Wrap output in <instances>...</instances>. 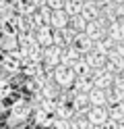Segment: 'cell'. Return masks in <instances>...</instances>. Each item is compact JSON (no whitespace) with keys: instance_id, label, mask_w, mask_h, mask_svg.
<instances>
[{"instance_id":"obj_1","label":"cell","mask_w":124,"mask_h":129,"mask_svg":"<svg viewBox=\"0 0 124 129\" xmlns=\"http://www.w3.org/2000/svg\"><path fill=\"white\" fill-rule=\"evenodd\" d=\"M21 67H23V58H21L19 50H13V52H4V54H2L0 69L6 71L8 75H17V73H21Z\"/></svg>"},{"instance_id":"obj_2","label":"cell","mask_w":124,"mask_h":129,"mask_svg":"<svg viewBox=\"0 0 124 129\" xmlns=\"http://www.w3.org/2000/svg\"><path fill=\"white\" fill-rule=\"evenodd\" d=\"M52 79H54V83L60 87V90H68V87H72V83H74V79H77V77H74L72 69L64 67V64H58V67H54Z\"/></svg>"},{"instance_id":"obj_3","label":"cell","mask_w":124,"mask_h":129,"mask_svg":"<svg viewBox=\"0 0 124 129\" xmlns=\"http://www.w3.org/2000/svg\"><path fill=\"white\" fill-rule=\"evenodd\" d=\"M31 115H33V110H31V106H29V100L19 98V100L11 106V117H15L17 121H21V123H25Z\"/></svg>"},{"instance_id":"obj_4","label":"cell","mask_w":124,"mask_h":129,"mask_svg":"<svg viewBox=\"0 0 124 129\" xmlns=\"http://www.w3.org/2000/svg\"><path fill=\"white\" fill-rule=\"evenodd\" d=\"M87 121H89V125L91 127H101L105 121H107V108L105 106H93V108H89V112H87Z\"/></svg>"},{"instance_id":"obj_5","label":"cell","mask_w":124,"mask_h":129,"mask_svg":"<svg viewBox=\"0 0 124 129\" xmlns=\"http://www.w3.org/2000/svg\"><path fill=\"white\" fill-rule=\"evenodd\" d=\"M41 64L46 69H54L60 64V48L56 46H48L44 48V58H41Z\"/></svg>"},{"instance_id":"obj_6","label":"cell","mask_w":124,"mask_h":129,"mask_svg":"<svg viewBox=\"0 0 124 129\" xmlns=\"http://www.w3.org/2000/svg\"><path fill=\"white\" fill-rule=\"evenodd\" d=\"M52 34H54V29L50 27V25H41V27H37L35 31H33V36H35V42H37L41 48L52 46Z\"/></svg>"},{"instance_id":"obj_7","label":"cell","mask_w":124,"mask_h":129,"mask_svg":"<svg viewBox=\"0 0 124 129\" xmlns=\"http://www.w3.org/2000/svg\"><path fill=\"white\" fill-rule=\"evenodd\" d=\"M70 46H72V48H74V50H77L81 56H85L87 52H91V50H93V42H91V40H89L85 34H77Z\"/></svg>"},{"instance_id":"obj_8","label":"cell","mask_w":124,"mask_h":129,"mask_svg":"<svg viewBox=\"0 0 124 129\" xmlns=\"http://www.w3.org/2000/svg\"><path fill=\"white\" fill-rule=\"evenodd\" d=\"M81 58H83V56L74 50L72 46H66V48L60 50V64H64V67H68V69H70L77 60H81Z\"/></svg>"},{"instance_id":"obj_9","label":"cell","mask_w":124,"mask_h":129,"mask_svg":"<svg viewBox=\"0 0 124 129\" xmlns=\"http://www.w3.org/2000/svg\"><path fill=\"white\" fill-rule=\"evenodd\" d=\"M83 60L91 67V71H95V69H103V64H105L107 58L103 54H99L97 50H91V52H87L85 56H83Z\"/></svg>"},{"instance_id":"obj_10","label":"cell","mask_w":124,"mask_h":129,"mask_svg":"<svg viewBox=\"0 0 124 129\" xmlns=\"http://www.w3.org/2000/svg\"><path fill=\"white\" fill-rule=\"evenodd\" d=\"M31 119H33V123H35V125H39L41 129H52L54 117L50 115V112H46V110H33Z\"/></svg>"},{"instance_id":"obj_11","label":"cell","mask_w":124,"mask_h":129,"mask_svg":"<svg viewBox=\"0 0 124 129\" xmlns=\"http://www.w3.org/2000/svg\"><path fill=\"white\" fill-rule=\"evenodd\" d=\"M50 27H52L54 31L68 27V15H66L64 11H52V15H50Z\"/></svg>"},{"instance_id":"obj_12","label":"cell","mask_w":124,"mask_h":129,"mask_svg":"<svg viewBox=\"0 0 124 129\" xmlns=\"http://www.w3.org/2000/svg\"><path fill=\"white\" fill-rule=\"evenodd\" d=\"M35 4L31 2V0H17L15 2V13L17 15H21V17H33V15H35Z\"/></svg>"},{"instance_id":"obj_13","label":"cell","mask_w":124,"mask_h":129,"mask_svg":"<svg viewBox=\"0 0 124 129\" xmlns=\"http://www.w3.org/2000/svg\"><path fill=\"white\" fill-rule=\"evenodd\" d=\"M105 36L110 38L112 42H116V44H122V42H124V27L120 25V21H114V23H110V25H107Z\"/></svg>"},{"instance_id":"obj_14","label":"cell","mask_w":124,"mask_h":129,"mask_svg":"<svg viewBox=\"0 0 124 129\" xmlns=\"http://www.w3.org/2000/svg\"><path fill=\"white\" fill-rule=\"evenodd\" d=\"M99 6H97V2H83V9H81V17L85 19L87 23L89 21H95L97 17H99Z\"/></svg>"},{"instance_id":"obj_15","label":"cell","mask_w":124,"mask_h":129,"mask_svg":"<svg viewBox=\"0 0 124 129\" xmlns=\"http://www.w3.org/2000/svg\"><path fill=\"white\" fill-rule=\"evenodd\" d=\"M41 71H44V64L41 62H33V60H23V67H21V73L25 77H37Z\"/></svg>"},{"instance_id":"obj_16","label":"cell","mask_w":124,"mask_h":129,"mask_svg":"<svg viewBox=\"0 0 124 129\" xmlns=\"http://www.w3.org/2000/svg\"><path fill=\"white\" fill-rule=\"evenodd\" d=\"M87 98H89L91 108H93V106H107L105 90H97V87H93V90H91V92L87 94Z\"/></svg>"},{"instance_id":"obj_17","label":"cell","mask_w":124,"mask_h":129,"mask_svg":"<svg viewBox=\"0 0 124 129\" xmlns=\"http://www.w3.org/2000/svg\"><path fill=\"white\" fill-rule=\"evenodd\" d=\"M60 87H58L56 83H54V79H50V81H46L44 83V87H41V96H44L46 100H58V96H60Z\"/></svg>"},{"instance_id":"obj_18","label":"cell","mask_w":124,"mask_h":129,"mask_svg":"<svg viewBox=\"0 0 124 129\" xmlns=\"http://www.w3.org/2000/svg\"><path fill=\"white\" fill-rule=\"evenodd\" d=\"M72 90H74V94H85L87 96L93 90V81H91L89 77H77L74 83H72Z\"/></svg>"},{"instance_id":"obj_19","label":"cell","mask_w":124,"mask_h":129,"mask_svg":"<svg viewBox=\"0 0 124 129\" xmlns=\"http://www.w3.org/2000/svg\"><path fill=\"white\" fill-rule=\"evenodd\" d=\"M19 48V42H17V36L11 34H0V50L2 52H13Z\"/></svg>"},{"instance_id":"obj_20","label":"cell","mask_w":124,"mask_h":129,"mask_svg":"<svg viewBox=\"0 0 124 129\" xmlns=\"http://www.w3.org/2000/svg\"><path fill=\"white\" fill-rule=\"evenodd\" d=\"M107 108V119L116 121V123H124V102L122 104H112V106H105Z\"/></svg>"},{"instance_id":"obj_21","label":"cell","mask_w":124,"mask_h":129,"mask_svg":"<svg viewBox=\"0 0 124 129\" xmlns=\"http://www.w3.org/2000/svg\"><path fill=\"white\" fill-rule=\"evenodd\" d=\"M15 15H17V13H15V4L8 2V0H2V4H0V23L11 21Z\"/></svg>"},{"instance_id":"obj_22","label":"cell","mask_w":124,"mask_h":129,"mask_svg":"<svg viewBox=\"0 0 124 129\" xmlns=\"http://www.w3.org/2000/svg\"><path fill=\"white\" fill-rule=\"evenodd\" d=\"M70 69H72L74 77H89V79H91V67H89V64L83 60V58H81V60H77Z\"/></svg>"},{"instance_id":"obj_23","label":"cell","mask_w":124,"mask_h":129,"mask_svg":"<svg viewBox=\"0 0 124 129\" xmlns=\"http://www.w3.org/2000/svg\"><path fill=\"white\" fill-rule=\"evenodd\" d=\"M68 27L74 31V34H83L87 27V21L81 17V15H74V17H68Z\"/></svg>"},{"instance_id":"obj_24","label":"cell","mask_w":124,"mask_h":129,"mask_svg":"<svg viewBox=\"0 0 124 129\" xmlns=\"http://www.w3.org/2000/svg\"><path fill=\"white\" fill-rule=\"evenodd\" d=\"M81 9H83V0H66V4H64V13L68 17L81 15Z\"/></svg>"},{"instance_id":"obj_25","label":"cell","mask_w":124,"mask_h":129,"mask_svg":"<svg viewBox=\"0 0 124 129\" xmlns=\"http://www.w3.org/2000/svg\"><path fill=\"white\" fill-rule=\"evenodd\" d=\"M11 94H13V85H11V81H6V79H0V100L8 98Z\"/></svg>"},{"instance_id":"obj_26","label":"cell","mask_w":124,"mask_h":129,"mask_svg":"<svg viewBox=\"0 0 124 129\" xmlns=\"http://www.w3.org/2000/svg\"><path fill=\"white\" fill-rule=\"evenodd\" d=\"M66 0H46V6L50 11H64Z\"/></svg>"},{"instance_id":"obj_27","label":"cell","mask_w":124,"mask_h":129,"mask_svg":"<svg viewBox=\"0 0 124 129\" xmlns=\"http://www.w3.org/2000/svg\"><path fill=\"white\" fill-rule=\"evenodd\" d=\"M52 129H70V121L68 119H54Z\"/></svg>"},{"instance_id":"obj_28","label":"cell","mask_w":124,"mask_h":129,"mask_svg":"<svg viewBox=\"0 0 124 129\" xmlns=\"http://www.w3.org/2000/svg\"><path fill=\"white\" fill-rule=\"evenodd\" d=\"M114 87H116V90H120V92H124V73H120V75L114 77Z\"/></svg>"},{"instance_id":"obj_29","label":"cell","mask_w":124,"mask_h":129,"mask_svg":"<svg viewBox=\"0 0 124 129\" xmlns=\"http://www.w3.org/2000/svg\"><path fill=\"white\" fill-rule=\"evenodd\" d=\"M97 129H118V123H116V121H112V119H107L105 123H103L101 127H97Z\"/></svg>"},{"instance_id":"obj_30","label":"cell","mask_w":124,"mask_h":129,"mask_svg":"<svg viewBox=\"0 0 124 129\" xmlns=\"http://www.w3.org/2000/svg\"><path fill=\"white\" fill-rule=\"evenodd\" d=\"M114 52L120 56V58H124V42L122 44H116V48H114Z\"/></svg>"},{"instance_id":"obj_31","label":"cell","mask_w":124,"mask_h":129,"mask_svg":"<svg viewBox=\"0 0 124 129\" xmlns=\"http://www.w3.org/2000/svg\"><path fill=\"white\" fill-rule=\"evenodd\" d=\"M4 110H6V106H4V102L0 100V115H4Z\"/></svg>"},{"instance_id":"obj_32","label":"cell","mask_w":124,"mask_h":129,"mask_svg":"<svg viewBox=\"0 0 124 129\" xmlns=\"http://www.w3.org/2000/svg\"><path fill=\"white\" fill-rule=\"evenodd\" d=\"M114 4H124V0H112Z\"/></svg>"},{"instance_id":"obj_33","label":"cell","mask_w":124,"mask_h":129,"mask_svg":"<svg viewBox=\"0 0 124 129\" xmlns=\"http://www.w3.org/2000/svg\"><path fill=\"white\" fill-rule=\"evenodd\" d=\"M83 2H95V0H83Z\"/></svg>"},{"instance_id":"obj_34","label":"cell","mask_w":124,"mask_h":129,"mask_svg":"<svg viewBox=\"0 0 124 129\" xmlns=\"http://www.w3.org/2000/svg\"><path fill=\"white\" fill-rule=\"evenodd\" d=\"M8 2H13V4H15V2H17V0H8Z\"/></svg>"},{"instance_id":"obj_35","label":"cell","mask_w":124,"mask_h":129,"mask_svg":"<svg viewBox=\"0 0 124 129\" xmlns=\"http://www.w3.org/2000/svg\"><path fill=\"white\" fill-rule=\"evenodd\" d=\"M17 129H23V127H17Z\"/></svg>"},{"instance_id":"obj_36","label":"cell","mask_w":124,"mask_h":129,"mask_svg":"<svg viewBox=\"0 0 124 129\" xmlns=\"http://www.w3.org/2000/svg\"><path fill=\"white\" fill-rule=\"evenodd\" d=\"M0 4H2V0H0Z\"/></svg>"},{"instance_id":"obj_37","label":"cell","mask_w":124,"mask_h":129,"mask_svg":"<svg viewBox=\"0 0 124 129\" xmlns=\"http://www.w3.org/2000/svg\"><path fill=\"white\" fill-rule=\"evenodd\" d=\"M70 129H74V127H70Z\"/></svg>"}]
</instances>
